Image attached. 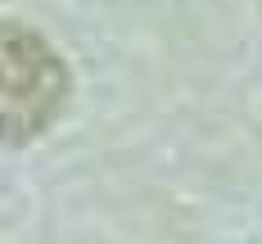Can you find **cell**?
<instances>
[{"label":"cell","mask_w":262,"mask_h":244,"mask_svg":"<svg viewBox=\"0 0 262 244\" xmlns=\"http://www.w3.org/2000/svg\"><path fill=\"white\" fill-rule=\"evenodd\" d=\"M68 68L41 32L0 23V145H27L63 113Z\"/></svg>","instance_id":"1"}]
</instances>
